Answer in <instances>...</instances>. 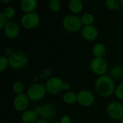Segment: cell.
Segmentation results:
<instances>
[{
	"instance_id": "cell-1",
	"label": "cell",
	"mask_w": 123,
	"mask_h": 123,
	"mask_svg": "<svg viewBox=\"0 0 123 123\" xmlns=\"http://www.w3.org/2000/svg\"><path fill=\"white\" fill-rule=\"evenodd\" d=\"M96 91L102 97H107L115 92V85L111 76L103 75L97 78L95 82Z\"/></svg>"
},
{
	"instance_id": "cell-2",
	"label": "cell",
	"mask_w": 123,
	"mask_h": 123,
	"mask_svg": "<svg viewBox=\"0 0 123 123\" xmlns=\"http://www.w3.org/2000/svg\"><path fill=\"white\" fill-rule=\"evenodd\" d=\"M62 25L64 29L69 32H76L81 30L83 27L81 17L74 14L66 15L63 19Z\"/></svg>"
},
{
	"instance_id": "cell-3",
	"label": "cell",
	"mask_w": 123,
	"mask_h": 123,
	"mask_svg": "<svg viewBox=\"0 0 123 123\" xmlns=\"http://www.w3.org/2000/svg\"><path fill=\"white\" fill-rule=\"evenodd\" d=\"M9 66L14 69H21L28 63V56L22 51H16L8 57Z\"/></svg>"
},
{
	"instance_id": "cell-4",
	"label": "cell",
	"mask_w": 123,
	"mask_h": 123,
	"mask_svg": "<svg viewBox=\"0 0 123 123\" xmlns=\"http://www.w3.org/2000/svg\"><path fill=\"white\" fill-rule=\"evenodd\" d=\"M40 22V17L37 12L24 14L20 19V23L27 30H32L37 27Z\"/></svg>"
},
{
	"instance_id": "cell-5",
	"label": "cell",
	"mask_w": 123,
	"mask_h": 123,
	"mask_svg": "<svg viewBox=\"0 0 123 123\" xmlns=\"http://www.w3.org/2000/svg\"><path fill=\"white\" fill-rule=\"evenodd\" d=\"M45 86L42 84L35 83L31 85L27 89V95L30 100L33 102H38L41 100L46 94Z\"/></svg>"
},
{
	"instance_id": "cell-6",
	"label": "cell",
	"mask_w": 123,
	"mask_h": 123,
	"mask_svg": "<svg viewBox=\"0 0 123 123\" xmlns=\"http://www.w3.org/2000/svg\"><path fill=\"white\" fill-rule=\"evenodd\" d=\"M63 81L58 77H51L48 79L45 84L46 91L50 94H57L63 90Z\"/></svg>"
},
{
	"instance_id": "cell-7",
	"label": "cell",
	"mask_w": 123,
	"mask_h": 123,
	"mask_svg": "<svg viewBox=\"0 0 123 123\" xmlns=\"http://www.w3.org/2000/svg\"><path fill=\"white\" fill-rule=\"evenodd\" d=\"M92 71L99 76L105 75L108 71V64L104 58H94L90 63Z\"/></svg>"
},
{
	"instance_id": "cell-8",
	"label": "cell",
	"mask_w": 123,
	"mask_h": 123,
	"mask_svg": "<svg viewBox=\"0 0 123 123\" xmlns=\"http://www.w3.org/2000/svg\"><path fill=\"white\" fill-rule=\"evenodd\" d=\"M107 115L116 120L123 117V105L118 102H112L107 107Z\"/></svg>"
},
{
	"instance_id": "cell-9",
	"label": "cell",
	"mask_w": 123,
	"mask_h": 123,
	"mask_svg": "<svg viewBox=\"0 0 123 123\" xmlns=\"http://www.w3.org/2000/svg\"><path fill=\"white\" fill-rule=\"evenodd\" d=\"M95 101L94 94L89 90H81L77 94V102L83 107H90Z\"/></svg>"
},
{
	"instance_id": "cell-10",
	"label": "cell",
	"mask_w": 123,
	"mask_h": 123,
	"mask_svg": "<svg viewBox=\"0 0 123 123\" xmlns=\"http://www.w3.org/2000/svg\"><path fill=\"white\" fill-rule=\"evenodd\" d=\"M30 105V99L27 94H17L14 99L13 106L14 109L19 112H25L27 110Z\"/></svg>"
},
{
	"instance_id": "cell-11",
	"label": "cell",
	"mask_w": 123,
	"mask_h": 123,
	"mask_svg": "<svg viewBox=\"0 0 123 123\" xmlns=\"http://www.w3.org/2000/svg\"><path fill=\"white\" fill-rule=\"evenodd\" d=\"M81 33L83 38L87 41H93L96 40L99 35L98 30L94 25L84 26L81 29Z\"/></svg>"
},
{
	"instance_id": "cell-12",
	"label": "cell",
	"mask_w": 123,
	"mask_h": 123,
	"mask_svg": "<svg viewBox=\"0 0 123 123\" xmlns=\"http://www.w3.org/2000/svg\"><path fill=\"white\" fill-rule=\"evenodd\" d=\"M3 30L5 35L9 39H14L17 37L19 34V27L18 25L13 21H9Z\"/></svg>"
},
{
	"instance_id": "cell-13",
	"label": "cell",
	"mask_w": 123,
	"mask_h": 123,
	"mask_svg": "<svg viewBox=\"0 0 123 123\" xmlns=\"http://www.w3.org/2000/svg\"><path fill=\"white\" fill-rule=\"evenodd\" d=\"M42 107H43V110L41 114L40 115L42 119L45 120H51L55 117L56 110L55 106L52 103H47Z\"/></svg>"
},
{
	"instance_id": "cell-14",
	"label": "cell",
	"mask_w": 123,
	"mask_h": 123,
	"mask_svg": "<svg viewBox=\"0 0 123 123\" xmlns=\"http://www.w3.org/2000/svg\"><path fill=\"white\" fill-rule=\"evenodd\" d=\"M37 6V0H22L20 2V8L22 11L25 12V14L34 12Z\"/></svg>"
},
{
	"instance_id": "cell-15",
	"label": "cell",
	"mask_w": 123,
	"mask_h": 123,
	"mask_svg": "<svg viewBox=\"0 0 123 123\" xmlns=\"http://www.w3.org/2000/svg\"><path fill=\"white\" fill-rule=\"evenodd\" d=\"M23 123H35L38 120V115L32 110L25 111L21 117Z\"/></svg>"
},
{
	"instance_id": "cell-16",
	"label": "cell",
	"mask_w": 123,
	"mask_h": 123,
	"mask_svg": "<svg viewBox=\"0 0 123 123\" xmlns=\"http://www.w3.org/2000/svg\"><path fill=\"white\" fill-rule=\"evenodd\" d=\"M107 53V49L105 45L102 43H97L94 45L92 48V53L94 56V58H103V57Z\"/></svg>"
},
{
	"instance_id": "cell-17",
	"label": "cell",
	"mask_w": 123,
	"mask_h": 123,
	"mask_svg": "<svg viewBox=\"0 0 123 123\" xmlns=\"http://www.w3.org/2000/svg\"><path fill=\"white\" fill-rule=\"evenodd\" d=\"M68 8L74 14H76L82 12L84 4L81 0H71L68 2Z\"/></svg>"
},
{
	"instance_id": "cell-18",
	"label": "cell",
	"mask_w": 123,
	"mask_h": 123,
	"mask_svg": "<svg viewBox=\"0 0 123 123\" xmlns=\"http://www.w3.org/2000/svg\"><path fill=\"white\" fill-rule=\"evenodd\" d=\"M63 99L65 103L68 105H73L77 102V94L72 91L66 92L63 96Z\"/></svg>"
},
{
	"instance_id": "cell-19",
	"label": "cell",
	"mask_w": 123,
	"mask_h": 123,
	"mask_svg": "<svg viewBox=\"0 0 123 123\" xmlns=\"http://www.w3.org/2000/svg\"><path fill=\"white\" fill-rule=\"evenodd\" d=\"M110 74L112 78L120 79L123 77V67L122 66L117 65L111 68Z\"/></svg>"
},
{
	"instance_id": "cell-20",
	"label": "cell",
	"mask_w": 123,
	"mask_h": 123,
	"mask_svg": "<svg viewBox=\"0 0 123 123\" xmlns=\"http://www.w3.org/2000/svg\"><path fill=\"white\" fill-rule=\"evenodd\" d=\"M81 19L82 22V24L84 26H88V25H93V22H94V17L92 13L87 12L84 13L82 14L81 17Z\"/></svg>"
},
{
	"instance_id": "cell-21",
	"label": "cell",
	"mask_w": 123,
	"mask_h": 123,
	"mask_svg": "<svg viewBox=\"0 0 123 123\" xmlns=\"http://www.w3.org/2000/svg\"><path fill=\"white\" fill-rule=\"evenodd\" d=\"M105 5L110 10H118L121 7V2L119 0H106Z\"/></svg>"
},
{
	"instance_id": "cell-22",
	"label": "cell",
	"mask_w": 123,
	"mask_h": 123,
	"mask_svg": "<svg viewBox=\"0 0 123 123\" xmlns=\"http://www.w3.org/2000/svg\"><path fill=\"white\" fill-rule=\"evenodd\" d=\"M49 9L53 12H58L61 9V3L58 0H50L48 2Z\"/></svg>"
},
{
	"instance_id": "cell-23",
	"label": "cell",
	"mask_w": 123,
	"mask_h": 123,
	"mask_svg": "<svg viewBox=\"0 0 123 123\" xmlns=\"http://www.w3.org/2000/svg\"><path fill=\"white\" fill-rule=\"evenodd\" d=\"M12 89L17 95L21 94H23V92L25 90V86L21 81H16L13 84Z\"/></svg>"
},
{
	"instance_id": "cell-24",
	"label": "cell",
	"mask_w": 123,
	"mask_h": 123,
	"mask_svg": "<svg viewBox=\"0 0 123 123\" xmlns=\"http://www.w3.org/2000/svg\"><path fill=\"white\" fill-rule=\"evenodd\" d=\"M2 12H3L4 15L9 19H12L14 17L16 10L12 6H7L2 11Z\"/></svg>"
},
{
	"instance_id": "cell-25",
	"label": "cell",
	"mask_w": 123,
	"mask_h": 123,
	"mask_svg": "<svg viewBox=\"0 0 123 123\" xmlns=\"http://www.w3.org/2000/svg\"><path fill=\"white\" fill-rule=\"evenodd\" d=\"M9 66L8 57L2 55L0 57V72H4Z\"/></svg>"
},
{
	"instance_id": "cell-26",
	"label": "cell",
	"mask_w": 123,
	"mask_h": 123,
	"mask_svg": "<svg viewBox=\"0 0 123 123\" xmlns=\"http://www.w3.org/2000/svg\"><path fill=\"white\" fill-rule=\"evenodd\" d=\"M115 96L117 99L123 100V82L119 84L115 89Z\"/></svg>"
},
{
	"instance_id": "cell-27",
	"label": "cell",
	"mask_w": 123,
	"mask_h": 123,
	"mask_svg": "<svg viewBox=\"0 0 123 123\" xmlns=\"http://www.w3.org/2000/svg\"><path fill=\"white\" fill-rule=\"evenodd\" d=\"M52 74V71L50 68H45L40 74V77L43 79H48ZM50 79V78H49Z\"/></svg>"
},
{
	"instance_id": "cell-28",
	"label": "cell",
	"mask_w": 123,
	"mask_h": 123,
	"mask_svg": "<svg viewBox=\"0 0 123 123\" xmlns=\"http://www.w3.org/2000/svg\"><path fill=\"white\" fill-rule=\"evenodd\" d=\"M8 19L4 15L3 12H0V28L4 29V27L6 26V25L8 23Z\"/></svg>"
},
{
	"instance_id": "cell-29",
	"label": "cell",
	"mask_w": 123,
	"mask_h": 123,
	"mask_svg": "<svg viewBox=\"0 0 123 123\" xmlns=\"http://www.w3.org/2000/svg\"><path fill=\"white\" fill-rule=\"evenodd\" d=\"M60 123H71V119L68 115H63L61 118Z\"/></svg>"
},
{
	"instance_id": "cell-30",
	"label": "cell",
	"mask_w": 123,
	"mask_h": 123,
	"mask_svg": "<svg viewBox=\"0 0 123 123\" xmlns=\"http://www.w3.org/2000/svg\"><path fill=\"white\" fill-rule=\"evenodd\" d=\"M13 53V52H12V48H6L5 49H4V54H5V56H6V57H9V56H10Z\"/></svg>"
},
{
	"instance_id": "cell-31",
	"label": "cell",
	"mask_w": 123,
	"mask_h": 123,
	"mask_svg": "<svg viewBox=\"0 0 123 123\" xmlns=\"http://www.w3.org/2000/svg\"><path fill=\"white\" fill-rule=\"evenodd\" d=\"M42 110H43V107H42V106H36V107H35V108L33 109V110L35 111V112L37 115H40L41 114Z\"/></svg>"
},
{
	"instance_id": "cell-32",
	"label": "cell",
	"mask_w": 123,
	"mask_h": 123,
	"mask_svg": "<svg viewBox=\"0 0 123 123\" xmlns=\"http://www.w3.org/2000/svg\"><path fill=\"white\" fill-rule=\"evenodd\" d=\"M70 89V84L67 82H64V84H63V90L66 91V92H68Z\"/></svg>"
},
{
	"instance_id": "cell-33",
	"label": "cell",
	"mask_w": 123,
	"mask_h": 123,
	"mask_svg": "<svg viewBox=\"0 0 123 123\" xmlns=\"http://www.w3.org/2000/svg\"><path fill=\"white\" fill-rule=\"evenodd\" d=\"M35 123H48L46 122V120H43V119H40V120H38L37 122Z\"/></svg>"
},
{
	"instance_id": "cell-34",
	"label": "cell",
	"mask_w": 123,
	"mask_h": 123,
	"mask_svg": "<svg viewBox=\"0 0 123 123\" xmlns=\"http://www.w3.org/2000/svg\"><path fill=\"white\" fill-rule=\"evenodd\" d=\"M1 1L3 2V3H9L11 1L10 0H6V1L5 0H1Z\"/></svg>"
},
{
	"instance_id": "cell-35",
	"label": "cell",
	"mask_w": 123,
	"mask_h": 123,
	"mask_svg": "<svg viewBox=\"0 0 123 123\" xmlns=\"http://www.w3.org/2000/svg\"><path fill=\"white\" fill-rule=\"evenodd\" d=\"M119 123H123V117H122V118L119 120Z\"/></svg>"
},
{
	"instance_id": "cell-36",
	"label": "cell",
	"mask_w": 123,
	"mask_h": 123,
	"mask_svg": "<svg viewBox=\"0 0 123 123\" xmlns=\"http://www.w3.org/2000/svg\"><path fill=\"white\" fill-rule=\"evenodd\" d=\"M120 2H121V6L123 8V0H121Z\"/></svg>"
},
{
	"instance_id": "cell-37",
	"label": "cell",
	"mask_w": 123,
	"mask_h": 123,
	"mask_svg": "<svg viewBox=\"0 0 123 123\" xmlns=\"http://www.w3.org/2000/svg\"><path fill=\"white\" fill-rule=\"evenodd\" d=\"M58 123V122H56V121H54V122H52V123Z\"/></svg>"
}]
</instances>
